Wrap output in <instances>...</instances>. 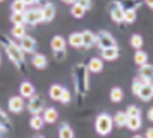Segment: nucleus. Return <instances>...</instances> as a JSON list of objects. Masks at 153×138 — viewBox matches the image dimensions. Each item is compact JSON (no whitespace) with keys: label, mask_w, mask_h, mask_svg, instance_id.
<instances>
[{"label":"nucleus","mask_w":153,"mask_h":138,"mask_svg":"<svg viewBox=\"0 0 153 138\" xmlns=\"http://www.w3.org/2000/svg\"><path fill=\"white\" fill-rule=\"evenodd\" d=\"M0 43L4 47L5 53H7V56L9 57V60H11L17 68L23 69L24 63H25V57H24V51L21 49V47L17 45L16 43H13V41L9 40V38L5 36L0 37Z\"/></svg>","instance_id":"obj_1"},{"label":"nucleus","mask_w":153,"mask_h":138,"mask_svg":"<svg viewBox=\"0 0 153 138\" xmlns=\"http://www.w3.org/2000/svg\"><path fill=\"white\" fill-rule=\"evenodd\" d=\"M74 77H75V86H76V92L78 93H83L87 90L88 88V81H87V68L83 64H79L75 66L74 69Z\"/></svg>","instance_id":"obj_2"},{"label":"nucleus","mask_w":153,"mask_h":138,"mask_svg":"<svg viewBox=\"0 0 153 138\" xmlns=\"http://www.w3.org/2000/svg\"><path fill=\"white\" fill-rule=\"evenodd\" d=\"M112 124L114 120L111 118V115H108L107 113H102L97 117V121H95V129H97V133L99 136H108L112 130Z\"/></svg>","instance_id":"obj_3"},{"label":"nucleus","mask_w":153,"mask_h":138,"mask_svg":"<svg viewBox=\"0 0 153 138\" xmlns=\"http://www.w3.org/2000/svg\"><path fill=\"white\" fill-rule=\"evenodd\" d=\"M95 44L100 48H110V47H116V41H115L114 36L111 33H108L107 31H99L95 35Z\"/></svg>","instance_id":"obj_4"},{"label":"nucleus","mask_w":153,"mask_h":138,"mask_svg":"<svg viewBox=\"0 0 153 138\" xmlns=\"http://www.w3.org/2000/svg\"><path fill=\"white\" fill-rule=\"evenodd\" d=\"M24 14H25V24L30 25V27H36L37 24L44 23L42 11H41V8L27 9Z\"/></svg>","instance_id":"obj_5"},{"label":"nucleus","mask_w":153,"mask_h":138,"mask_svg":"<svg viewBox=\"0 0 153 138\" xmlns=\"http://www.w3.org/2000/svg\"><path fill=\"white\" fill-rule=\"evenodd\" d=\"M27 108L32 114H40L44 110V108H45V101H44V98L41 96L33 94L32 97H29Z\"/></svg>","instance_id":"obj_6"},{"label":"nucleus","mask_w":153,"mask_h":138,"mask_svg":"<svg viewBox=\"0 0 153 138\" xmlns=\"http://www.w3.org/2000/svg\"><path fill=\"white\" fill-rule=\"evenodd\" d=\"M124 7L122 5L120 2H114L112 4L110 5V15L111 19L115 21V23H122L123 17H124Z\"/></svg>","instance_id":"obj_7"},{"label":"nucleus","mask_w":153,"mask_h":138,"mask_svg":"<svg viewBox=\"0 0 153 138\" xmlns=\"http://www.w3.org/2000/svg\"><path fill=\"white\" fill-rule=\"evenodd\" d=\"M24 108H25L24 97H21V96H13V97L9 98V101H8L9 112H12V113H15V114H19L24 110Z\"/></svg>","instance_id":"obj_8"},{"label":"nucleus","mask_w":153,"mask_h":138,"mask_svg":"<svg viewBox=\"0 0 153 138\" xmlns=\"http://www.w3.org/2000/svg\"><path fill=\"white\" fill-rule=\"evenodd\" d=\"M140 81L143 82V84H149V82L153 80V66L149 65V64H143V65H140Z\"/></svg>","instance_id":"obj_9"},{"label":"nucleus","mask_w":153,"mask_h":138,"mask_svg":"<svg viewBox=\"0 0 153 138\" xmlns=\"http://www.w3.org/2000/svg\"><path fill=\"white\" fill-rule=\"evenodd\" d=\"M20 47L24 51V53H33L37 48V41L32 36L25 35L23 38H20Z\"/></svg>","instance_id":"obj_10"},{"label":"nucleus","mask_w":153,"mask_h":138,"mask_svg":"<svg viewBox=\"0 0 153 138\" xmlns=\"http://www.w3.org/2000/svg\"><path fill=\"white\" fill-rule=\"evenodd\" d=\"M41 11H42L44 21L49 23V21H52L54 19V16H56V5H54L53 3H46V4L41 8Z\"/></svg>","instance_id":"obj_11"},{"label":"nucleus","mask_w":153,"mask_h":138,"mask_svg":"<svg viewBox=\"0 0 153 138\" xmlns=\"http://www.w3.org/2000/svg\"><path fill=\"white\" fill-rule=\"evenodd\" d=\"M139 98L143 101H149L153 97V88H152V82L149 84H143V86L140 88V90L137 93Z\"/></svg>","instance_id":"obj_12"},{"label":"nucleus","mask_w":153,"mask_h":138,"mask_svg":"<svg viewBox=\"0 0 153 138\" xmlns=\"http://www.w3.org/2000/svg\"><path fill=\"white\" fill-rule=\"evenodd\" d=\"M19 92H20V96H21V97H24V98H29V97H32V96L34 94L36 89H34L33 84H30L29 81H24V82H21Z\"/></svg>","instance_id":"obj_13"},{"label":"nucleus","mask_w":153,"mask_h":138,"mask_svg":"<svg viewBox=\"0 0 153 138\" xmlns=\"http://www.w3.org/2000/svg\"><path fill=\"white\" fill-rule=\"evenodd\" d=\"M42 118L46 124H54L58 120V112L54 108H46V109H44Z\"/></svg>","instance_id":"obj_14"},{"label":"nucleus","mask_w":153,"mask_h":138,"mask_svg":"<svg viewBox=\"0 0 153 138\" xmlns=\"http://www.w3.org/2000/svg\"><path fill=\"white\" fill-rule=\"evenodd\" d=\"M32 64H33L34 68L44 69V68H46V65H48V59L42 53H36L32 57Z\"/></svg>","instance_id":"obj_15"},{"label":"nucleus","mask_w":153,"mask_h":138,"mask_svg":"<svg viewBox=\"0 0 153 138\" xmlns=\"http://www.w3.org/2000/svg\"><path fill=\"white\" fill-rule=\"evenodd\" d=\"M117 56H119V49H117V47H110V48L102 49V57H103L104 60L112 61V60L117 59Z\"/></svg>","instance_id":"obj_16"},{"label":"nucleus","mask_w":153,"mask_h":138,"mask_svg":"<svg viewBox=\"0 0 153 138\" xmlns=\"http://www.w3.org/2000/svg\"><path fill=\"white\" fill-rule=\"evenodd\" d=\"M50 47H52V49L54 51V52H57V51H62V49L66 48V40L62 36L57 35V36H54L52 38V41H50Z\"/></svg>","instance_id":"obj_17"},{"label":"nucleus","mask_w":153,"mask_h":138,"mask_svg":"<svg viewBox=\"0 0 153 138\" xmlns=\"http://www.w3.org/2000/svg\"><path fill=\"white\" fill-rule=\"evenodd\" d=\"M82 41H83V45L85 48H91L92 45H95V35L92 33L91 31H85L82 32Z\"/></svg>","instance_id":"obj_18"},{"label":"nucleus","mask_w":153,"mask_h":138,"mask_svg":"<svg viewBox=\"0 0 153 138\" xmlns=\"http://www.w3.org/2000/svg\"><path fill=\"white\" fill-rule=\"evenodd\" d=\"M9 127H11V121L7 117V114L0 109V133L4 134L9 131Z\"/></svg>","instance_id":"obj_19"},{"label":"nucleus","mask_w":153,"mask_h":138,"mask_svg":"<svg viewBox=\"0 0 153 138\" xmlns=\"http://www.w3.org/2000/svg\"><path fill=\"white\" fill-rule=\"evenodd\" d=\"M126 126L128 127L129 130H132V131L139 130L140 127H141V118H140V115H133V117H128Z\"/></svg>","instance_id":"obj_20"},{"label":"nucleus","mask_w":153,"mask_h":138,"mask_svg":"<svg viewBox=\"0 0 153 138\" xmlns=\"http://www.w3.org/2000/svg\"><path fill=\"white\" fill-rule=\"evenodd\" d=\"M87 69L90 70L91 73H99L100 70L103 69V61H102L100 59H98V57H94V59H91L90 63H88Z\"/></svg>","instance_id":"obj_21"},{"label":"nucleus","mask_w":153,"mask_h":138,"mask_svg":"<svg viewBox=\"0 0 153 138\" xmlns=\"http://www.w3.org/2000/svg\"><path fill=\"white\" fill-rule=\"evenodd\" d=\"M11 33H12V36H13L15 38H17V40L23 38L25 35H27L25 25H24V24H13V28H12Z\"/></svg>","instance_id":"obj_22"},{"label":"nucleus","mask_w":153,"mask_h":138,"mask_svg":"<svg viewBox=\"0 0 153 138\" xmlns=\"http://www.w3.org/2000/svg\"><path fill=\"white\" fill-rule=\"evenodd\" d=\"M62 92H63V86L58 85V84H54V85L50 86V89H49V96H50V98H52V100L59 101Z\"/></svg>","instance_id":"obj_23"},{"label":"nucleus","mask_w":153,"mask_h":138,"mask_svg":"<svg viewBox=\"0 0 153 138\" xmlns=\"http://www.w3.org/2000/svg\"><path fill=\"white\" fill-rule=\"evenodd\" d=\"M69 44L74 48H81L83 45V41H82V33L74 32L69 36Z\"/></svg>","instance_id":"obj_24"},{"label":"nucleus","mask_w":153,"mask_h":138,"mask_svg":"<svg viewBox=\"0 0 153 138\" xmlns=\"http://www.w3.org/2000/svg\"><path fill=\"white\" fill-rule=\"evenodd\" d=\"M44 118L41 117L40 114H33V117L30 118V121H29V124H30V127L32 129H34V130H41L42 129V126H44Z\"/></svg>","instance_id":"obj_25"},{"label":"nucleus","mask_w":153,"mask_h":138,"mask_svg":"<svg viewBox=\"0 0 153 138\" xmlns=\"http://www.w3.org/2000/svg\"><path fill=\"white\" fill-rule=\"evenodd\" d=\"M58 136L61 138H73V137H74V131H73V129L69 126L68 124L63 122L61 126H59Z\"/></svg>","instance_id":"obj_26"},{"label":"nucleus","mask_w":153,"mask_h":138,"mask_svg":"<svg viewBox=\"0 0 153 138\" xmlns=\"http://www.w3.org/2000/svg\"><path fill=\"white\" fill-rule=\"evenodd\" d=\"M127 120H128V115L126 112H117L114 115V124H116L119 127H123L127 125Z\"/></svg>","instance_id":"obj_27"},{"label":"nucleus","mask_w":153,"mask_h":138,"mask_svg":"<svg viewBox=\"0 0 153 138\" xmlns=\"http://www.w3.org/2000/svg\"><path fill=\"white\" fill-rule=\"evenodd\" d=\"M124 97V92L122 88L119 86H115V88L111 89V94H110V98L112 102H120Z\"/></svg>","instance_id":"obj_28"},{"label":"nucleus","mask_w":153,"mask_h":138,"mask_svg":"<svg viewBox=\"0 0 153 138\" xmlns=\"http://www.w3.org/2000/svg\"><path fill=\"white\" fill-rule=\"evenodd\" d=\"M70 12H71V15L74 16V17L81 19V17H83V16H85L86 9L82 7V5H79L78 3H74V4H73V7H71V9H70Z\"/></svg>","instance_id":"obj_29"},{"label":"nucleus","mask_w":153,"mask_h":138,"mask_svg":"<svg viewBox=\"0 0 153 138\" xmlns=\"http://www.w3.org/2000/svg\"><path fill=\"white\" fill-rule=\"evenodd\" d=\"M146 61H148V54H146V52H144L141 49H137V52L135 53V63L137 65H143Z\"/></svg>","instance_id":"obj_30"},{"label":"nucleus","mask_w":153,"mask_h":138,"mask_svg":"<svg viewBox=\"0 0 153 138\" xmlns=\"http://www.w3.org/2000/svg\"><path fill=\"white\" fill-rule=\"evenodd\" d=\"M12 12H25L27 11V5L23 0H13L11 4Z\"/></svg>","instance_id":"obj_31"},{"label":"nucleus","mask_w":153,"mask_h":138,"mask_svg":"<svg viewBox=\"0 0 153 138\" xmlns=\"http://www.w3.org/2000/svg\"><path fill=\"white\" fill-rule=\"evenodd\" d=\"M11 21L13 24H25V14L24 12H12Z\"/></svg>","instance_id":"obj_32"},{"label":"nucleus","mask_w":153,"mask_h":138,"mask_svg":"<svg viewBox=\"0 0 153 138\" xmlns=\"http://www.w3.org/2000/svg\"><path fill=\"white\" fill-rule=\"evenodd\" d=\"M135 20H136V9H126V11H124L123 21H126V23H128V24H132Z\"/></svg>","instance_id":"obj_33"},{"label":"nucleus","mask_w":153,"mask_h":138,"mask_svg":"<svg viewBox=\"0 0 153 138\" xmlns=\"http://www.w3.org/2000/svg\"><path fill=\"white\" fill-rule=\"evenodd\" d=\"M143 44H144V41H143V37L140 35H132V37H131V45L135 48V49H141Z\"/></svg>","instance_id":"obj_34"},{"label":"nucleus","mask_w":153,"mask_h":138,"mask_svg":"<svg viewBox=\"0 0 153 138\" xmlns=\"http://www.w3.org/2000/svg\"><path fill=\"white\" fill-rule=\"evenodd\" d=\"M59 101H61L62 104H69V102L71 101V93H70L69 89L63 88V92H62V94H61V98H59Z\"/></svg>","instance_id":"obj_35"},{"label":"nucleus","mask_w":153,"mask_h":138,"mask_svg":"<svg viewBox=\"0 0 153 138\" xmlns=\"http://www.w3.org/2000/svg\"><path fill=\"white\" fill-rule=\"evenodd\" d=\"M126 113L128 117H133V115H140L141 114V112H140V109L137 106H133V105H131V106L127 108Z\"/></svg>","instance_id":"obj_36"},{"label":"nucleus","mask_w":153,"mask_h":138,"mask_svg":"<svg viewBox=\"0 0 153 138\" xmlns=\"http://www.w3.org/2000/svg\"><path fill=\"white\" fill-rule=\"evenodd\" d=\"M75 3H78L79 5H82L86 11H88V9H91V5H92V3H91V0H75Z\"/></svg>","instance_id":"obj_37"},{"label":"nucleus","mask_w":153,"mask_h":138,"mask_svg":"<svg viewBox=\"0 0 153 138\" xmlns=\"http://www.w3.org/2000/svg\"><path fill=\"white\" fill-rule=\"evenodd\" d=\"M141 86H143V82L140 81V80H135V81H133V84H132V92L135 93V94H137Z\"/></svg>","instance_id":"obj_38"},{"label":"nucleus","mask_w":153,"mask_h":138,"mask_svg":"<svg viewBox=\"0 0 153 138\" xmlns=\"http://www.w3.org/2000/svg\"><path fill=\"white\" fill-rule=\"evenodd\" d=\"M54 57H56L57 60H63V59H65V49L54 52Z\"/></svg>","instance_id":"obj_39"},{"label":"nucleus","mask_w":153,"mask_h":138,"mask_svg":"<svg viewBox=\"0 0 153 138\" xmlns=\"http://www.w3.org/2000/svg\"><path fill=\"white\" fill-rule=\"evenodd\" d=\"M145 137H148V138H153V127H151V129L146 130Z\"/></svg>","instance_id":"obj_40"},{"label":"nucleus","mask_w":153,"mask_h":138,"mask_svg":"<svg viewBox=\"0 0 153 138\" xmlns=\"http://www.w3.org/2000/svg\"><path fill=\"white\" fill-rule=\"evenodd\" d=\"M148 118H149V121H152L153 122V108H151L148 110Z\"/></svg>","instance_id":"obj_41"},{"label":"nucleus","mask_w":153,"mask_h":138,"mask_svg":"<svg viewBox=\"0 0 153 138\" xmlns=\"http://www.w3.org/2000/svg\"><path fill=\"white\" fill-rule=\"evenodd\" d=\"M23 2L25 3V5H33V4H36V0H23Z\"/></svg>","instance_id":"obj_42"},{"label":"nucleus","mask_w":153,"mask_h":138,"mask_svg":"<svg viewBox=\"0 0 153 138\" xmlns=\"http://www.w3.org/2000/svg\"><path fill=\"white\" fill-rule=\"evenodd\" d=\"M144 2L146 3V5H148V7H151L153 9V0H144Z\"/></svg>","instance_id":"obj_43"},{"label":"nucleus","mask_w":153,"mask_h":138,"mask_svg":"<svg viewBox=\"0 0 153 138\" xmlns=\"http://www.w3.org/2000/svg\"><path fill=\"white\" fill-rule=\"evenodd\" d=\"M63 3H66V4H74L75 0H62Z\"/></svg>","instance_id":"obj_44"},{"label":"nucleus","mask_w":153,"mask_h":138,"mask_svg":"<svg viewBox=\"0 0 153 138\" xmlns=\"http://www.w3.org/2000/svg\"><path fill=\"white\" fill-rule=\"evenodd\" d=\"M41 2H44V0H36V3H41Z\"/></svg>","instance_id":"obj_45"},{"label":"nucleus","mask_w":153,"mask_h":138,"mask_svg":"<svg viewBox=\"0 0 153 138\" xmlns=\"http://www.w3.org/2000/svg\"><path fill=\"white\" fill-rule=\"evenodd\" d=\"M0 64H1V56H0Z\"/></svg>","instance_id":"obj_46"},{"label":"nucleus","mask_w":153,"mask_h":138,"mask_svg":"<svg viewBox=\"0 0 153 138\" xmlns=\"http://www.w3.org/2000/svg\"><path fill=\"white\" fill-rule=\"evenodd\" d=\"M1 2H4V0H0V3H1Z\"/></svg>","instance_id":"obj_47"},{"label":"nucleus","mask_w":153,"mask_h":138,"mask_svg":"<svg viewBox=\"0 0 153 138\" xmlns=\"http://www.w3.org/2000/svg\"><path fill=\"white\" fill-rule=\"evenodd\" d=\"M0 137H1V133H0Z\"/></svg>","instance_id":"obj_48"},{"label":"nucleus","mask_w":153,"mask_h":138,"mask_svg":"<svg viewBox=\"0 0 153 138\" xmlns=\"http://www.w3.org/2000/svg\"><path fill=\"white\" fill-rule=\"evenodd\" d=\"M152 88H153V84H152Z\"/></svg>","instance_id":"obj_49"}]
</instances>
